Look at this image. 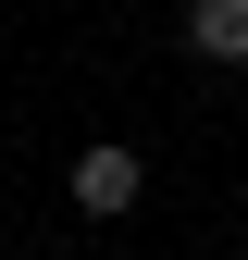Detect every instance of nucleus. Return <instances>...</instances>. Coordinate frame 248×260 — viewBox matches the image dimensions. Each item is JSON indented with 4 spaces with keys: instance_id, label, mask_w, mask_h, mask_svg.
Here are the masks:
<instances>
[{
    "instance_id": "1",
    "label": "nucleus",
    "mask_w": 248,
    "mask_h": 260,
    "mask_svg": "<svg viewBox=\"0 0 248 260\" xmlns=\"http://www.w3.org/2000/svg\"><path fill=\"white\" fill-rule=\"evenodd\" d=\"M137 186H149V161H137V149H112V137H100V149H75V211H100V223H112V211H137Z\"/></svg>"
},
{
    "instance_id": "2",
    "label": "nucleus",
    "mask_w": 248,
    "mask_h": 260,
    "mask_svg": "<svg viewBox=\"0 0 248 260\" xmlns=\"http://www.w3.org/2000/svg\"><path fill=\"white\" fill-rule=\"evenodd\" d=\"M186 50L199 62H248V0H186Z\"/></svg>"
}]
</instances>
